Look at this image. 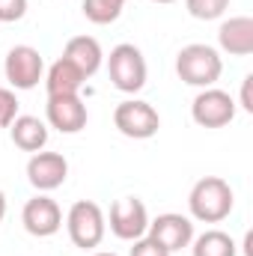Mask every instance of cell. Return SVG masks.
<instances>
[{
	"label": "cell",
	"instance_id": "6da1fadb",
	"mask_svg": "<svg viewBox=\"0 0 253 256\" xmlns=\"http://www.w3.org/2000/svg\"><path fill=\"white\" fill-rule=\"evenodd\" d=\"M236 206V194L226 179L220 176H202L188 194V212L200 224H220L230 218Z\"/></svg>",
	"mask_w": 253,
	"mask_h": 256
},
{
	"label": "cell",
	"instance_id": "7a4b0ae2",
	"mask_svg": "<svg viewBox=\"0 0 253 256\" xmlns=\"http://www.w3.org/2000/svg\"><path fill=\"white\" fill-rule=\"evenodd\" d=\"M176 74L179 80H185L188 86H214L224 74V60L218 54V48L202 45V42H190L176 54Z\"/></svg>",
	"mask_w": 253,
	"mask_h": 256
},
{
	"label": "cell",
	"instance_id": "3957f363",
	"mask_svg": "<svg viewBox=\"0 0 253 256\" xmlns=\"http://www.w3.org/2000/svg\"><path fill=\"white\" fill-rule=\"evenodd\" d=\"M66 230H68V238H72L74 248L96 250L104 242V236H108V218H104L98 202L78 200L68 208V214H66Z\"/></svg>",
	"mask_w": 253,
	"mask_h": 256
},
{
	"label": "cell",
	"instance_id": "277c9868",
	"mask_svg": "<svg viewBox=\"0 0 253 256\" xmlns=\"http://www.w3.org/2000/svg\"><path fill=\"white\" fill-rule=\"evenodd\" d=\"M108 74H110V84L120 92H126V96L140 92L146 86V74H149L143 51L131 42H120L108 57Z\"/></svg>",
	"mask_w": 253,
	"mask_h": 256
},
{
	"label": "cell",
	"instance_id": "5b68a950",
	"mask_svg": "<svg viewBox=\"0 0 253 256\" xmlns=\"http://www.w3.org/2000/svg\"><path fill=\"white\" fill-rule=\"evenodd\" d=\"M114 126L122 137H131V140H149L158 134L161 128V116L158 110L143 102V98H126L116 104L114 110Z\"/></svg>",
	"mask_w": 253,
	"mask_h": 256
},
{
	"label": "cell",
	"instance_id": "8992f818",
	"mask_svg": "<svg viewBox=\"0 0 253 256\" xmlns=\"http://www.w3.org/2000/svg\"><path fill=\"white\" fill-rule=\"evenodd\" d=\"M190 120L200 128H224L236 120V98L218 86H206L190 102Z\"/></svg>",
	"mask_w": 253,
	"mask_h": 256
},
{
	"label": "cell",
	"instance_id": "52a82bcc",
	"mask_svg": "<svg viewBox=\"0 0 253 256\" xmlns=\"http://www.w3.org/2000/svg\"><path fill=\"white\" fill-rule=\"evenodd\" d=\"M104 218H108L110 232L120 242H137L149 230V212L140 196H120L110 206V214H104Z\"/></svg>",
	"mask_w": 253,
	"mask_h": 256
},
{
	"label": "cell",
	"instance_id": "ba28073f",
	"mask_svg": "<svg viewBox=\"0 0 253 256\" xmlns=\"http://www.w3.org/2000/svg\"><path fill=\"white\" fill-rule=\"evenodd\" d=\"M3 74L12 90H33L45 78V60L33 45H15L3 60Z\"/></svg>",
	"mask_w": 253,
	"mask_h": 256
},
{
	"label": "cell",
	"instance_id": "9c48e42d",
	"mask_svg": "<svg viewBox=\"0 0 253 256\" xmlns=\"http://www.w3.org/2000/svg\"><path fill=\"white\" fill-rule=\"evenodd\" d=\"M21 224L30 236L36 238H51L60 232L63 226V212L57 206V200H51L48 194H36L33 200L24 202L21 208Z\"/></svg>",
	"mask_w": 253,
	"mask_h": 256
},
{
	"label": "cell",
	"instance_id": "30bf717a",
	"mask_svg": "<svg viewBox=\"0 0 253 256\" xmlns=\"http://www.w3.org/2000/svg\"><path fill=\"white\" fill-rule=\"evenodd\" d=\"M68 179V161L60 152H33L27 161V182L39 194L57 191Z\"/></svg>",
	"mask_w": 253,
	"mask_h": 256
},
{
	"label": "cell",
	"instance_id": "8fae6325",
	"mask_svg": "<svg viewBox=\"0 0 253 256\" xmlns=\"http://www.w3.org/2000/svg\"><path fill=\"white\" fill-rule=\"evenodd\" d=\"M146 236L152 242H158L164 250L176 254V250L188 248L190 242H194V220L185 218V214H176V212H164L155 220H149Z\"/></svg>",
	"mask_w": 253,
	"mask_h": 256
},
{
	"label": "cell",
	"instance_id": "7c38bea8",
	"mask_svg": "<svg viewBox=\"0 0 253 256\" xmlns=\"http://www.w3.org/2000/svg\"><path fill=\"white\" fill-rule=\"evenodd\" d=\"M45 116H48V126L57 128L60 134H78L86 128V120H90L80 96H51L45 104Z\"/></svg>",
	"mask_w": 253,
	"mask_h": 256
},
{
	"label": "cell",
	"instance_id": "4fadbf2b",
	"mask_svg": "<svg viewBox=\"0 0 253 256\" xmlns=\"http://www.w3.org/2000/svg\"><path fill=\"white\" fill-rule=\"evenodd\" d=\"M218 45L220 51L232 57H248L253 54V18L250 15H232L220 24L218 30Z\"/></svg>",
	"mask_w": 253,
	"mask_h": 256
},
{
	"label": "cell",
	"instance_id": "5bb4252c",
	"mask_svg": "<svg viewBox=\"0 0 253 256\" xmlns=\"http://www.w3.org/2000/svg\"><path fill=\"white\" fill-rule=\"evenodd\" d=\"M63 57L78 66L84 78H92L104 63V51H102L98 39H92V36H72L63 48Z\"/></svg>",
	"mask_w": 253,
	"mask_h": 256
},
{
	"label": "cell",
	"instance_id": "9a60e30c",
	"mask_svg": "<svg viewBox=\"0 0 253 256\" xmlns=\"http://www.w3.org/2000/svg\"><path fill=\"white\" fill-rule=\"evenodd\" d=\"M42 80H45V90H48V98H51V96H78L86 78L80 74V68L74 63H68L66 57H60V60H54L48 66Z\"/></svg>",
	"mask_w": 253,
	"mask_h": 256
},
{
	"label": "cell",
	"instance_id": "2e32d148",
	"mask_svg": "<svg viewBox=\"0 0 253 256\" xmlns=\"http://www.w3.org/2000/svg\"><path fill=\"white\" fill-rule=\"evenodd\" d=\"M12 134V143L21 149V152H42L48 146V126L39 120V116H27V114H18L15 122L9 126Z\"/></svg>",
	"mask_w": 253,
	"mask_h": 256
},
{
	"label": "cell",
	"instance_id": "e0dca14e",
	"mask_svg": "<svg viewBox=\"0 0 253 256\" xmlns=\"http://www.w3.org/2000/svg\"><path fill=\"white\" fill-rule=\"evenodd\" d=\"M194 256H236V238L224 230H206L202 236H194V242L188 244Z\"/></svg>",
	"mask_w": 253,
	"mask_h": 256
},
{
	"label": "cell",
	"instance_id": "ac0fdd59",
	"mask_svg": "<svg viewBox=\"0 0 253 256\" xmlns=\"http://www.w3.org/2000/svg\"><path fill=\"white\" fill-rule=\"evenodd\" d=\"M185 9L196 21H214L230 9V0H185Z\"/></svg>",
	"mask_w": 253,
	"mask_h": 256
},
{
	"label": "cell",
	"instance_id": "d6986e66",
	"mask_svg": "<svg viewBox=\"0 0 253 256\" xmlns=\"http://www.w3.org/2000/svg\"><path fill=\"white\" fill-rule=\"evenodd\" d=\"M18 96H15V90H9V86H0V128H9L15 122V116H18Z\"/></svg>",
	"mask_w": 253,
	"mask_h": 256
},
{
	"label": "cell",
	"instance_id": "ffe728a7",
	"mask_svg": "<svg viewBox=\"0 0 253 256\" xmlns=\"http://www.w3.org/2000/svg\"><path fill=\"white\" fill-rule=\"evenodd\" d=\"M128 256H173L170 250H164L158 242H152L149 236H143V238H137V242H131V254Z\"/></svg>",
	"mask_w": 253,
	"mask_h": 256
},
{
	"label": "cell",
	"instance_id": "44dd1931",
	"mask_svg": "<svg viewBox=\"0 0 253 256\" xmlns=\"http://www.w3.org/2000/svg\"><path fill=\"white\" fill-rule=\"evenodd\" d=\"M27 15V0H0V21H21Z\"/></svg>",
	"mask_w": 253,
	"mask_h": 256
},
{
	"label": "cell",
	"instance_id": "7402d4cb",
	"mask_svg": "<svg viewBox=\"0 0 253 256\" xmlns=\"http://www.w3.org/2000/svg\"><path fill=\"white\" fill-rule=\"evenodd\" d=\"M250 90H253V74H248V78L242 80V102H238L248 114H253V96H250Z\"/></svg>",
	"mask_w": 253,
	"mask_h": 256
},
{
	"label": "cell",
	"instance_id": "603a6c76",
	"mask_svg": "<svg viewBox=\"0 0 253 256\" xmlns=\"http://www.w3.org/2000/svg\"><path fill=\"white\" fill-rule=\"evenodd\" d=\"M3 218H6V194L0 191V224H3Z\"/></svg>",
	"mask_w": 253,
	"mask_h": 256
},
{
	"label": "cell",
	"instance_id": "cb8c5ba5",
	"mask_svg": "<svg viewBox=\"0 0 253 256\" xmlns=\"http://www.w3.org/2000/svg\"><path fill=\"white\" fill-rule=\"evenodd\" d=\"M92 256H116V254H108V250H98V254H92Z\"/></svg>",
	"mask_w": 253,
	"mask_h": 256
},
{
	"label": "cell",
	"instance_id": "d4e9b609",
	"mask_svg": "<svg viewBox=\"0 0 253 256\" xmlns=\"http://www.w3.org/2000/svg\"><path fill=\"white\" fill-rule=\"evenodd\" d=\"M110 3H116V6H126L128 0H110Z\"/></svg>",
	"mask_w": 253,
	"mask_h": 256
},
{
	"label": "cell",
	"instance_id": "484cf974",
	"mask_svg": "<svg viewBox=\"0 0 253 256\" xmlns=\"http://www.w3.org/2000/svg\"><path fill=\"white\" fill-rule=\"evenodd\" d=\"M152 3H176V0H152Z\"/></svg>",
	"mask_w": 253,
	"mask_h": 256
}]
</instances>
